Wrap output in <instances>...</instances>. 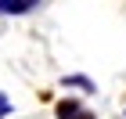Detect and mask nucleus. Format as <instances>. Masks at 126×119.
I'll return each instance as SVG.
<instances>
[{
    "instance_id": "1",
    "label": "nucleus",
    "mask_w": 126,
    "mask_h": 119,
    "mask_svg": "<svg viewBox=\"0 0 126 119\" xmlns=\"http://www.w3.org/2000/svg\"><path fill=\"white\" fill-rule=\"evenodd\" d=\"M54 116H58V119H94V112H90L87 105H83V101H76V98H65V101H58Z\"/></svg>"
},
{
    "instance_id": "5",
    "label": "nucleus",
    "mask_w": 126,
    "mask_h": 119,
    "mask_svg": "<svg viewBox=\"0 0 126 119\" xmlns=\"http://www.w3.org/2000/svg\"><path fill=\"white\" fill-rule=\"evenodd\" d=\"M40 4H43V0H18V7H22V15H29L32 7H40Z\"/></svg>"
},
{
    "instance_id": "2",
    "label": "nucleus",
    "mask_w": 126,
    "mask_h": 119,
    "mask_svg": "<svg viewBox=\"0 0 126 119\" xmlns=\"http://www.w3.org/2000/svg\"><path fill=\"white\" fill-rule=\"evenodd\" d=\"M61 87L65 90H83V94H97V83L83 72H72V76H61Z\"/></svg>"
},
{
    "instance_id": "3",
    "label": "nucleus",
    "mask_w": 126,
    "mask_h": 119,
    "mask_svg": "<svg viewBox=\"0 0 126 119\" xmlns=\"http://www.w3.org/2000/svg\"><path fill=\"white\" fill-rule=\"evenodd\" d=\"M4 15H22L18 0H0V18H4Z\"/></svg>"
},
{
    "instance_id": "4",
    "label": "nucleus",
    "mask_w": 126,
    "mask_h": 119,
    "mask_svg": "<svg viewBox=\"0 0 126 119\" xmlns=\"http://www.w3.org/2000/svg\"><path fill=\"white\" fill-rule=\"evenodd\" d=\"M11 112H15V105H11V98L4 94V90H0V119H7Z\"/></svg>"
}]
</instances>
